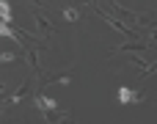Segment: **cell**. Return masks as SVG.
Segmentation results:
<instances>
[{
	"label": "cell",
	"mask_w": 157,
	"mask_h": 124,
	"mask_svg": "<svg viewBox=\"0 0 157 124\" xmlns=\"http://www.w3.org/2000/svg\"><path fill=\"white\" fill-rule=\"evenodd\" d=\"M14 58H17V55H14V52H0V61H3V64H11V61H14Z\"/></svg>",
	"instance_id": "obj_5"
},
{
	"label": "cell",
	"mask_w": 157,
	"mask_h": 124,
	"mask_svg": "<svg viewBox=\"0 0 157 124\" xmlns=\"http://www.w3.org/2000/svg\"><path fill=\"white\" fill-rule=\"evenodd\" d=\"M39 108H47V110H55V102L47 99V97H39Z\"/></svg>",
	"instance_id": "obj_4"
},
{
	"label": "cell",
	"mask_w": 157,
	"mask_h": 124,
	"mask_svg": "<svg viewBox=\"0 0 157 124\" xmlns=\"http://www.w3.org/2000/svg\"><path fill=\"white\" fill-rule=\"evenodd\" d=\"M119 99L127 105V102H141L144 99V94H135V91H130V88H119Z\"/></svg>",
	"instance_id": "obj_1"
},
{
	"label": "cell",
	"mask_w": 157,
	"mask_h": 124,
	"mask_svg": "<svg viewBox=\"0 0 157 124\" xmlns=\"http://www.w3.org/2000/svg\"><path fill=\"white\" fill-rule=\"evenodd\" d=\"M0 17H3L6 22H11V11H8V3H6V0H0Z\"/></svg>",
	"instance_id": "obj_3"
},
{
	"label": "cell",
	"mask_w": 157,
	"mask_h": 124,
	"mask_svg": "<svg viewBox=\"0 0 157 124\" xmlns=\"http://www.w3.org/2000/svg\"><path fill=\"white\" fill-rule=\"evenodd\" d=\"M0 36H11V39H14V41H19V33H17V30H14V28H11V25H8V22H6V19H3V22H0Z\"/></svg>",
	"instance_id": "obj_2"
},
{
	"label": "cell",
	"mask_w": 157,
	"mask_h": 124,
	"mask_svg": "<svg viewBox=\"0 0 157 124\" xmlns=\"http://www.w3.org/2000/svg\"><path fill=\"white\" fill-rule=\"evenodd\" d=\"M63 17H66V19H77V11H75V8H66Z\"/></svg>",
	"instance_id": "obj_6"
}]
</instances>
